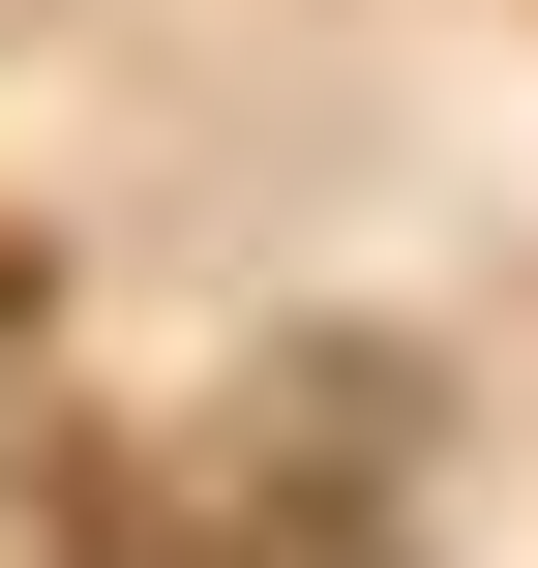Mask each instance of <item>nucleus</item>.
<instances>
[{"mask_svg": "<svg viewBox=\"0 0 538 568\" xmlns=\"http://www.w3.org/2000/svg\"><path fill=\"white\" fill-rule=\"evenodd\" d=\"M0 329H30V240H0Z\"/></svg>", "mask_w": 538, "mask_h": 568, "instance_id": "obj_1", "label": "nucleus"}]
</instances>
